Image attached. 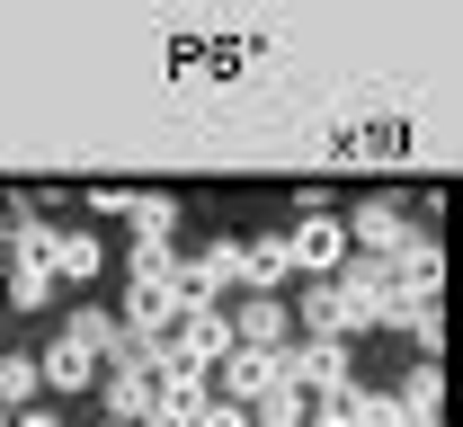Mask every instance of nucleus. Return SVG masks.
Instances as JSON below:
<instances>
[{"label":"nucleus","mask_w":463,"mask_h":427,"mask_svg":"<svg viewBox=\"0 0 463 427\" xmlns=\"http://www.w3.org/2000/svg\"><path fill=\"white\" fill-rule=\"evenodd\" d=\"M330 285H339V303H347L356 330H383V320H402V311H410L402 285H392V258H347Z\"/></svg>","instance_id":"nucleus-1"},{"label":"nucleus","mask_w":463,"mask_h":427,"mask_svg":"<svg viewBox=\"0 0 463 427\" xmlns=\"http://www.w3.org/2000/svg\"><path fill=\"white\" fill-rule=\"evenodd\" d=\"M187 311H196V303H187V285H178V276H152V285H134V294H125V320H116V330H125L134 348H161Z\"/></svg>","instance_id":"nucleus-2"},{"label":"nucleus","mask_w":463,"mask_h":427,"mask_svg":"<svg viewBox=\"0 0 463 427\" xmlns=\"http://www.w3.org/2000/svg\"><path fill=\"white\" fill-rule=\"evenodd\" d=\"M277 241H286V267L303 276V285H321V276H339V267H347V232L321 214V205H312L294 232H277Z\"/></svg>","instance_id":"nucleus-3"},{"label":"nucleus","mask_w":463,"mask_h":427,"mask_svg":"<svg viewBox=\"0 0 463 427\" xmlns=\"http://www.w3.org/2000/svg\"><path fill=\"white\" fill-rule=\"evenodd\" d=\"M339 232H347V258H356V249H365V258H402V249L419 241V232L402 223V205H392V196H365Z\"/></svg>","instance_id":"nucleus-4"},{"label":"nucleus","mask_w":463,"mask_h":427,"mask_svg":"<svg viewBox=\"0 0 463 427\" xmlns=\"http://www.w3.org/2000/svg\"><path fill=\"white\" fill-rule=\"evenodd\" d=\"M161 357L187 366V374H214V366L232 357V320H223V311H187L170 339H161Z\"/></svg>","instance_id":"nucleus-5"},{"label":"nucleus","mask_w":463,"mask_h":427,"mask_svg":"<svg viewBox=\"0 0 463 427\" xmlns=\"http://www.w3.org/2000/svg\"><path fill=\"white\" fill-rule=\"evenodd\" d=\"M178 285H187V303H196V311H214L232 285H241V249L214 241V249H196V258H178Z\"/></svg>","instance_id":"nucleus-6"},{"label":"nucleus","mask_w":463,"mask_h":427,"mask_svg":"<svg viewBox=\"0 0 463 427\" xmlns=\"http://www.w3.org/2000/svg\"><path fill=\"white\" fill-rule=\"evenodd\" d=\"M286 383H303V392H339V383H347V348H330V339H286Z\"/></svg>","instance_id":"nucleus-7"},{"label":"nucleus","mask_w":463,"mask_h":427,"mask_svg":"<svg viewBox=\"0 0 463 427\" xmlns=\"http://www.w3.org/2000/svg\"><path fill=\"white\" fill-rule=\"evenodd\" d=\"M392 285H402V303H437V285H446V258H437V241L419 232V241L392 258Z\"/></svg>","instance_id":"nucleus-8"},{"label":"nucleus","mask_w":463,"mask_h":427,"mask_svg":"<svg viewBox=\"0 0 463 427\" xmlns=\"http://www.w3.org/2000/svg\"><path fill=\"white\" fill-rule=\"evenodd\" d=\"M286 303H277V294H250V303L232 311V348H286Z\"/></svg>","instance_id":"nucleus-9"},{"label":"nucleus","mask_w":463,"mask_h":427,"mask_svg":"<svg viewBox=\"0 0 463 427\" xmlns=\"http://www.w3.org/2000/svg\"><path fill=\"white\" fill-rule=\"evenodd\" d=\"M303 339H330V348L356 339V320H347V303H339V285H330V276H321V285H303Z\"/></svg>","instance_id":"nucleus-10"},{"label":"nucleus","mask_w":463,"mask_h":427,"mask_svg":"<svg viewBox=\"0 0 463 427\" xmlns=\"http://www.w3.org/2000/svg\"><path fill=\"white\" fill-rule=\"evenodd\" d=\"M259 427H321V392H303V383H277L259 410H250Z\"/></svg>","instance_id":"nucleus-11"},{"label":"nucleus","mask_w":463,"mask_h":427,"mask_svg":"<svg viewBox=\"0 0 463 427\" xmlns=\"http://www.w3.org/2000/svg\"><path fill=\"white\" fill-rule=\"evenodd\" d=\"M286 276H294V267H286V241H250V249H241V285H250V294H277Z\"/></svg>","instance_id":"nucleus-12"},{"label":"nucleus","mask_w":463,"mask_h":427,"mask_svg":"<svg viewBox=\"0 0 463 427\" xmlns=\"http://www.w3.org/2000/svg\"><path fill=\"white\" fill-rule=\"evenodd\" d=\"M62 276H71V285H90V276H99V241L54 223V285H62Z\"/></svg>","instance_id":"nucleus-13"},{"label":"nucleus","mask_w":463,"mask_h":427,"mask_svg":"<svg viewBox=\"0 0 463 427\" xmlns=\"http://www.w3.org/2000/svg\"><path fill=\"white\" fill-rule=\"evenodd\" d=\"M36 410V357H0V419Z\"/></svg>","instance_id":"nucleus-14"},{"label":"nucleus","mask_w":463,"mask_h":427,"mask_svg":"<svg viewBox=\"0 0 463 427\" xmlns=\"http://www.w3.org/2000/svg\"><path fill=\"white\" fill-rule=\"evenodd\" d=\"M402 330L419 339V357L437 366V348H446V311H437V303H410V311H402Z\"/></svg>","instance_id":"nucleus-15"},{"label":"nucleus","mask_w":463,"mask_h":427,"mask_svg":"<svg viewBox=\"0 0 463 427\" xmlns=\"http://www.w3.org/2000/svg\"><path fill=\"white\" fill-rule=\"evenodd\" d=\"M152 276H178V249L170 241H134V285H152Z\"/></svg>","instance_id":"nucleus-16"},{"label":"nucleus","mask_w":463,"mask_h":427,"mask_svg":"<svg viewBox=\"0 0 463 427\" xmlns=\"http://www.w3.org/2000/svg\"><path fill=\"white\" fill-rule=\"evenodd\" d=\"M196 427H259V419H250V410H232V401H205V410H196Z\"/></svg>","instance_id":"nucleus-17"},{"label":"nucleus","mask_w":463,"mask_h":427,"mask_svg":"<svg viewBox=\"0 0 463 427\" xmlns=\"http://www.w3.org/2000/svg\"><path fill=\"white\" fill-rule=\"evenodd\" d=\"M9 427H62V419H54V410H18Z\"/></svg>","instance_id":"nucleus-18"}]
</instances>
